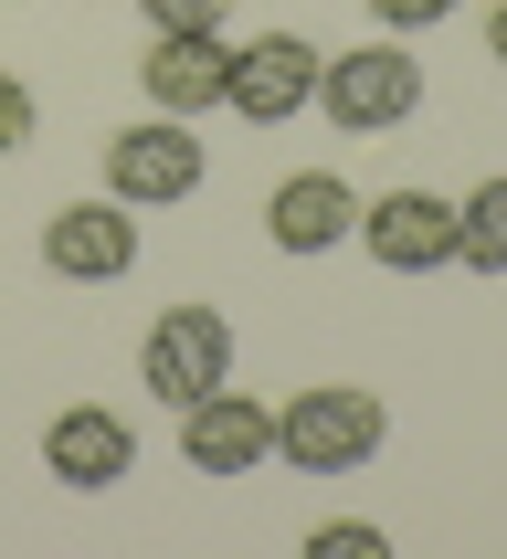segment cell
<instances>
[{
    "label": "cell",
    "instance_id": "6da1fadb",
    "mask_svg": "<svg viewBox=\"0 0 507 559\" xmlns=\"http://www.w3.org/2000/svg\"><path fill=\"white\" fill-rule=\"evenodd\" d=\"M317 117L339 127V138H391V127H412L423 117V53H402V32L328 53L317 63Z\"/></svg>",
    "mask_w": 507,
    "mask_h": 559
},
{
    "label": "cell",
    "instance_id": "7a4b0ae2",
    "mask_svg": "<svg viewBox=\"0 0 507 559\" xmlns=\"http://www.w3.org/2000/svg\"><path fill=\"white\" fill-rule=\"evenodd\" d=\"M391 443V412H380V391H359V380H317V391H296V402L275 412V454L296 475H359Z\"/></svg>",
    "mask_w": 507,
    "mask_h": 559
},
{
    "label": "cell",
    "instance_id": "3957f363",
    "mask_svg": "<svg viewBox=\"0 0 507 559\" xmlns=\"http://www.w3.org/2000/svg\"><path fill=\"white\" fill-rule=\"evenodd\" d=\"M201 169H212V148L190 138V117H158V106L106 138V201H127V212H169V201H190Z\"/></svg>",
    "mask_w": 507,
    "mask_h": 559
},
{
    "label": "cell",
    "instance_id": "277c9868",
    "mask_svg": "<svg viewBox=\"0 0 507 559\" xmlns=\"http://www.w3.org/2000/svg\"><path fill=\"white\" fill-rule=\"evenodd\" d=\"M138 380L158 402H201L233 380V317L222 307H158L149 338H138Z\"/></svg>",
    "mask_w": 507,
    "mask_h": 559
},
{
    "label": "cell",
    "instance_id": "5b68a950",
    "mask_svg": "<svg viewBox=\"0 0 507 559\" xmlns=\"http://www.w3.org/2000/svg\"><path fill=\"white\" fill-rule=\"evenodd\" d=\"M349 243L370 253L380 275H444L455 264V201L444 190H380V201H359Z\"/></svg>",
    "mask_w": 507,
    "mask_h": 559
},
{
    "label": "cell",
    "instance_id": "8992f818",
    "mask_svg": "<svg viewBox=\"0 0 507 559\" xmlns=\"http://www.w3.org/2000/svg\"><path fill=\"white\" fill-rule=\"evenodd\" d=\"M317 43L307 32H254V43H233V85H222V106L254 127H285V117H307L317 106Z\"/></svg>",
    "mask_w": 507,
    "mask_h": 559
},
{
    "label": "cell",
    "instance_id": "52a82bcc",
    "mask_svg": "<svg viewBox=\"0 0 507 559\" xmlns=\"http://www.w3.org/2000/svg\"><path fill=\"white\" fill-rule=\"evenodd\" d=\"M180 454H190V475H254L264 454H275V412L222 380V391L180 402Z\"/></svg>",
    "mask_w": 507,
    "mask_h": 559
},
{
    "label": "cell",
    "instance_id": "ba28073f",
    "mask_svg": "<svg viewBox=\"0 0 507 559\" xmlns=\"http://www.w3.org/2000/svg\"><path fill=\"white\" fill-rule=\"evenodd\" d=\"M43 264H54L63 285H117L127 264H138V212H127V201H63V212L43 222Z\"/></svg>",
    "mask_w": 507,
    "mask_h": 559
},
{
    "label": "cell",
    "instance_id": "9c48e42d",
    "mask_svg": "<svg viewBox=\"0 0 507 559\" xmlns=\"http://www.w3.org/2000/svg\"><path fill=\"white\" fill-rule=\"evenodd\" d=\"M138 85H149L158 117H212L222 85H233V43H222V32H149Z\"/></svg>",
    "mask_w": 507,
    "mask_h": 559
},
{
    "label": "cell",
    "instance_id": "30bf717a",
    "mask_svg": "<svg viewBox=\"0 0 507 559\" xmlns=\"http://www.w3.org/2000/svg\"><path fill=\"white\" fill-rule=\"evenodd\" d=\"M349 233H359V190L339 180V169H296V180H275V201H264V243L275 253H339Z\"/></svg>",
    "mask_w": 507,
    "mask_h": 559
},
{
    "label": "cell",
    "instance_id": "8fae6325",
    "mask_svg": "<svg viewBox=\"0 0 507 559\" xmlns=\"http://www.w3.org/2000/svg\"><path fill=\"white\" fill-rule=\"evenodd\" d=\"M127 465H138V433H127L117 412L74 402V412H54V423H43V475H54V486H74V497H106Z\"/></svg>",
    "mask_w": 507,
    "mask_h": 559
},
{
    "label": "cell",
    "instance_id": "7c38bea8",
    "mask_svg": "<svg viewBox=\"0 0 507 559\" xmlns=\"http://www.w3.org/2000/svg\"><path fill=\"white\" fill-rule=\"evenodd\" d=\"M455 264L465 275H507V169L455 201Z\"/></svg>",
    "mask_w": 507,
    "mask_h": 559
},
{
    "label": "cell",
    "instance_id": "4fadbf2b",
    "mask_svg": "<svg viewBox=\"0 0 507 559\" xmlns=\"http://www.w3.org/2000/svg\"><path fill=\"white\" fill-rule=\"evenodd\" d=\"M391 538L370 528V518H328V528H307V559H380Z\"/></svg>",
    "mask_w": 507,
    "mask_h": 559
},
{
    "label": "cell",
    "instance_id": "5bb4252c",
    "mask_svg": "<svg viewBox=\"0 0 507 559\" xmlns=\"http://www.w3.org/2000/svg\"><path fill=\"white\" fill-rule=\"evenodd\" d=\"M32 127H43L32 85H22V74H0V158H22V148H32Z\"/></svg>",
    "mask_w": 507,
    "mask_h": 559
},
{
    "label": "cell",
    "instance_id": "9a60e30c",
    "mask_svg": "<svg viewBox=\"0 0 507 559\" xmlns=\"http://www.w3.org/2000/svg\"><path fill=\"white\" fill-rule=\"evenodd\" d=\"M149 11V32H222L233 22V0H138Z\"/></svg>",
    "mask_w": 507,
    "mask_h": 559
},
{
    "label": "cell",
    "instance_id": "2e32d148",
    "mask_svg": "<svg viewBox=\"0 0 507 559\" xmlns=\"http://www.w3.org/2000/svg\"><path fill=\"white\" fill-rule=\"evenodd\" d=\"M465 0H370V22L380 32H434V22H455Z\"/></svg>",
    "mask_w": 507,
    "mask_h": 559
},
{
    "label": "cell",
    "instance_id": "e0dca14e",
    "mask_svg": "<svg viewBox=\"0 0 507 559\" xmlns=\"http://www.w3.org/2000/svg\"><path fill=\"white\" fill-rule=\"evenodd\" d=\"M486 53L507 63V0H497V11H486Z\"/></svg>",
    "mask_w": 507,
    "mask_h": 559
}]
</instances>
